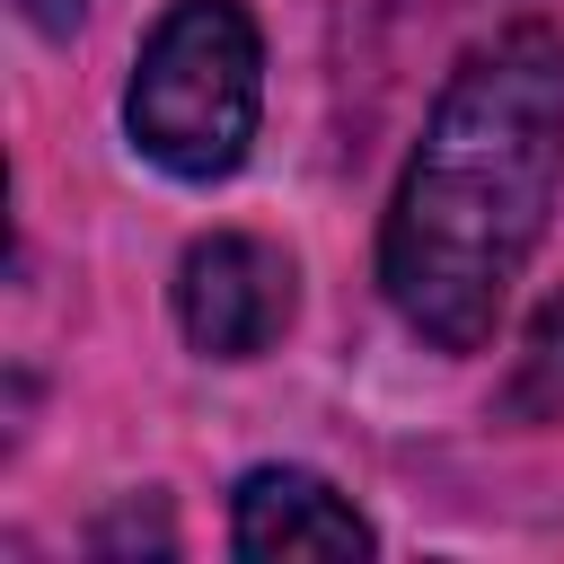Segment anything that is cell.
<instances>
[{
  "instance_id": "obj_4",
  "label": "cell",
  "mask_w": 564,
  "mask_h": 564,
  "mask_svg": "<svg viewBox=\"0 0 564 564\" xmlns=\"http://www.w3.org/2000/svg\"><path fill=\"white\" fill-rule=\"evenodd\" d=\"M229 546L256 555V564H282V555H370V520L308 467H256L238 485V511H229Z\"/></svg>"
},
{
  "instance_id": "obj_6",
  "label": "cell",
  "mask_w": 564,
  "mask_h": 564,
  "mask_svg": "<svg viewBox=\"0 0 564 564\" xmlns=\"http://www.w3.org/2000/svg\"><path fill=\"white\" fill-rule=\"evenodd\" d=\"M26 18H35V26H70V18H79V0H26Z\"/></svg>"
},
{
  "instance_id": "obj_5",
  "label": "cell",
  "mask_w": 564,
  "mask_h": 564,
  "mask_svg": "<svg viewBox=\"0 0 564 564\" xmlns=\"http://www.w3.org/2000/svg\"><path fill=\"white\" fill-rule=\"evenodd\" d=\"M511 405L529 423H564V291L529 317L520 335V370H511Z\"/></svg>"
},
{
  "instance_id": "obj_3",
  "label": "cell",
  "mask_w": 564,
  "mask_h": 564,
  "mask_svg": "<svg viewBox=\"0 0 564 564\" xmlns=\"http://www.w3.org/2000/svg\"><path fill=\"white\" fill-rule=\"evenodd\" d=\"M176 317L212 361H247L291 326V256L247 238V229H212L185 247L176 264Z\"/></svg>"
},
{
  "instance_id": "obj_2",
  "label": "cell",
  "mask_w": 564,
  "mask_h": 564,
  "mask_svg": "<svg viewBox=\"0 0 564 564\" xmlns=\"http://www.w3.org/2000/svg\"><path fill=\"white\" fill-rule=\"evenodd\" d=\"M256 97H264V44L238 0H176L123 88L132 150L185 185H212L247 159L256 141Z\"/></svg>"
},
{
  "instance_id": "obj_1",
  "label": "cell",
  "mask_w": 564,
  "mask_h": 564,
  "mask_svg": "<svg viewBox=\"0 0 564 564\" xmlns=\"http://www.w3.org/2000/svg\"><path fill=\"white\" fill-rule=\"evenodd\" d=\"M555 185H564V35L529 18L449 70L397 176L379 229V282L397 317L441 352H476L529 247L546 238Z\"/></svg>"
}]
</instances>
